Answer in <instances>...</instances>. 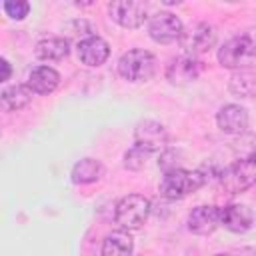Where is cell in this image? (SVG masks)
<instances>
[{"label": "cell", "mask_w": 256, "mask_h": 256, "mask_svg": "<svg viewBox=\"0 0 256 256\" xmlns=\"http://www.w3.org/2000/svg\"><path fill=\"white\" fill-rule=\"evenodd\" d=\"M218 60L224 68H256V40H252L250 36H236L228 40L220 48Z\"/></svg>", "instance_id": "6da1fadb"}, {"label": "cell", "mask_w": 256, "mask_h": 256, "mask_svg": "<svg viewBox=\"0 0 256 256\" xmlns=\"http://www.w3.org/2000/svg\"><path fill=\"white\" fill-rule=\"evenodd\" d=\"M156 70V58L148 50H128L118 60V72L128 82H146Z\"/></svg>", "instance_id": "7a4b0ae2"}, {"label": "cell", "mask_w": 256, "mask_h": 256, "mask_svg": "<svg viewBox=\"0 0 256 256\" xmlns=\"http://www.w3.org/2000/svg\"><path fill=\"white\" fill-rule=\"evenodd\" d=\"M204 174L194 170H182V168H174V170H168L160 182V194L170 198V200H176V198H184L188 196L190 192H196L202 184H204Z\"/></svg>", "instance_id": "3957f363"}, {"label": "cell", "mask_w": 256, "mask_h": 256, "mask_svg": "<svg viewBox=\"0 0 256 256\" xmlns=\"http://www.w3.org/2000/svg\"><path fill=\"white\" fill-rule=\"evenodd\" d=\"M256 182V158L242 156L220 172V184L230 194H238Z\"/></svg>", "instance_id": "277c9868"}, {"label": "cell", "mask_w": 256, "mask_h": 256, "mask_svg": "<svg viewBox=\"0 0 256 256\" xmlns=\"http://www.w3.org/2000/svg\"><path fill=\"white\" fill-rule=\"evenodd\" d=\"M148 212H150V200L148 198H144L140 194H128L118 202L114 218L122 228L136 230L146 222Z\"/></svg>", "instance_id": "5b68a950"}, {"label": "cell", "mask_w": 256, "mask_h": 256, "mask_svg": "<svg viewBox=\"0 0 256 256\" xmlns=\"http://www.w3.org/2000/svg\"><path fill=\"white\" fill-rule=\"evenodd\" d=\"M214 42H216V32H214V28H212L210 24H206V22H198V24L190 26V28L184 30L182 36H180L182 48H184L188 54H192V56L202 54V52H208V50L214 46Z\"/></svg>", "instance_id": "8992f818"}, {"label": "cell", "mask_w": 256, "mask_h": 256, "mask_svg": "<svg viewBox=\"0 0 256 256\" xmlns=\"http://www.w3.org/2000/svg\"><path fill=\"white\" fill-rule=\"evenodd\" d=\"M148 32H150L152 40H156L160 44H168V42L180 40L184 28H182L180 18L174 16L172 12H158L150 18Z\"/></svg>", "instance_id": "52a82bcc"}, {"label": "cell", "mask_w": 256, "mask_h": 256, "mask_svg": "<svg viewBox=\"0 0 256 256\" xmlns=\"http://www.w3.org/2000/svg\"><path fill=\"white\" fill-rule=\"evenodd\" d=\"M108 12L112 20H116L124 28H138L146 20V4L134 0H116L108 4Z\"/></svg>", "instance_id": "ba28073f"}, {"label": "cell", "mask_w": 256, "mask_h": 256, "mask_svg": "<svg viewBox=\"0 0 256 256\" xmlns=\"http://www.w3.org/2000/svg\"><path fill=\"white\" fill-rule=\"evenodd\" d=\"M134 140L138 148L146 150L148 154L152 152H158L160 148H164L166 144V130L160 122H154V120H144L136 126V132H134Z\"/></svg>", "instance_id": "9c48e42d"}, {"label": "cell", "mask_w": 256, "mask_h": 256, "mask_svg": "<svg viewBox=\"0 0 256 256\" xmlns=\"http://www.w3.org/2000/svg\"><path fill=\"white\" fill-rule=\"evenodd\" d=\"M218 128L226 134H242L248 126V112L238 104H226L216 116Z\"/></svg>", "instance_id": "30bf717a"}, {"label": "cell", "mask_w": 256, "mask_h": 256, "mask_svg": "<svg viewBox=\"0 0 256 256\" xmlns=\"http://www.w3.org/2000/svg\"><path fill=\"white\" fill-rule=\"evenodd\" d=\"M110 54V46L100 36H88L78 42V58L86 66H100L106 62Z\"/></svg>", "instance_id": "8fae6325"}, {"label": "cell", "mask_w": 256, "mask_h": 256, "mask_svg": "<svg viewBox=\"0 0 256 256\" xmlns=\"http://www.w3.org/2000/svg\"><path fill=\"white\" fill-rule=\"evenodd\" d=\"M198 74H200V62H196L192 56H180L172 60L166 68V78L178 86L194 82Z\"/></svg>", "instance_id": "7c38bea8"}, {"label": "cell", "mask_w": 256, "mask_h": 256, "mask_svg": "<svg viewBox=\"0 0 256 256\" xmlns=\"http://www.w3.org/2000/svg\"><path fill=\"white\" fill-rule=\"evenodd\" d=\"M220 224V208L216 206H198L188 216V228L194 234H210Z\"/></svg>", "instance_id": "4fadbf2b"}, {"label": "cell", "mask_w": 256, "mask_h": 256, "mask_svg": "<svg viewBox=\"0 0 256 256\" xmlns=\"http://www.w3.org/2000/svg\"><path fill=\"white\" fill-rule=\"evenodd\" d=\"M220 224H224L230 232H246L252 226V212L248 206L230 204L220 208Z\"/></svg>", "instance_id": "5bb4252c"}, {"label": "cell", "mask_w": 256, "mask_h": 256, "mask_svg": "<svg viewBox=\"0 0 256 256\" xmlns=\"http://www.w3.org/2000/svg\"><path fill=\"white\" fill-rule=\"evenodd\" d=\"M60 82V76L50 66H38L28 76V88L36 94H50Z\"/></svg>", "instance_id": "9a60e30c"}, {"label": "cell", "mask_w": 256, "mask_h": 256, "mask_svg": "<svg viewBox=\"0 0 256 256\" xmlns=\"http://www.w3.org/2000/svg\"><path fill=\"white\" fill-rule=\"evenodd\" d=\"M36 56L40 60H62L70 52V44L64 38H44L36 44Z\"/></svg>", "instance_id": "2e32d148"}, {"label": "cell", "mask_w": 256, "mask_h": 256, "mask_svg": "<svg viewBox=\"0 0 256 256\" xmlns=\"http://www.w3.org/2000/svg\"><path fill=\"white\" fill-rule=\"evenodd\" d=\"M0 100H2L4 110H20L32 100V90L28 86H22V84L8 86V88H4Z\"/></svg>", "instance_id": "e0dca14e"}, {"label": "cell", "mask_w": 256, "mask_h": 256, "mask_svg": "<svg viewBox=\"0 0 256 256\" xmlns=\"http://www.w3.org/2000/svg\"><path fill=\"white\" fill-rule=\"evenodd\" d=\"M102 174V164L94 158H84L80 162L74 164L72 168V180L76 184H90V182H96Z\"/></svg>", "instance_id": "ac0fdd59"}, {"label": "cell", "mask_w": 256, "mask_h": 256, "mask_svg": "<svg viewBox=\"0 0 256 256\" xmlns=\"http://www.w3.org/2000/svg\"><path fill=\"white\" fill-rule=\"evenodd\" d=\"M132 238L126 232H112L102 244V256H130Z\"/></svg>", "instance_id": "d6986e66"}, {"label": "cell", "mask_w": 256, "mask_h": 256, "mask_svg": "<svg viewBox=\"0 0 256 256\" xmlns=\"http://www.w3.org/2000/svg\"><path fill=\"white\" fill-rule=\"evenodd\" d=\"M230 90L238 96H252L256 92V72L252 70H240L230 78Z\"/></svg>", "instance_id": "ffe728a7"}, {"label": "cell", "mask_w": 256, "mask_h": 256, "mask_svg": "<svg viewBox=\"0 0 256 256\" xmlns=\"http://www.w3.org/2000/svg\"><path fill=\"white\" fill-rule=\"evenodd\" d=\"M150 154L146 150H142L138 146H132V150H128L126 156H124V166L130 168V170H138V168H142L146 164V158Z\"/></svg>", "instance_id": "44dd1931"}, {"label": "cell", "mask_w": 256, "mask_h": 256, "mask_svg": "<svg viewBox=\"0 0 256 256\" xmlns=\"http://www.w3.org/2000/svg\"><path fill=\"white\" fill-rule=\"evenodd\" d=\"M30 10V4L24 0H16V2H4V12L14 18V20H22Z\"/></svg>", "instance_id": "7402d4cb"}, {"label": "cell", "mask_w": 256, "mask_h": 256, "mask_svg": "<svg viewBox=\"0 0 256 256\" xmlns=\"http://www.w3.org/2000/svg\"><path fill=\"white\" fill-rule=\"evenodd\" d=\"M0 66H2V78H0V80L4 82V80L10 78V64H8V60L2 58V60H0Z\"/></svg>", "instance_id": "603a6c76"}, {"label": "cell", "mask_w": 256, "mask_h": 256, "mask_svg": "<svg viewBox=\"0 0 256 256\" xmlns=\"http://www.w3.org/2000/svg\"><path fill=\"white\" fill-rule=\"evenodd\" d=\"M238 256H256V248H252V246L242 248V250L238 252Z\"/></svg>", "instance_id": "cb8c5ba5"}, {"label": "cell", "mask_w": 256, "mask_h": 256, "mask_svg": "<svg viewBox=\"0 0 256 256\" xmlns=\"http://www.w3.org/2000/svg\"><path fill=\"white\" fill-rule=\"evenodd\" d=\"M250 140H252V142H254V144H252V146H250V150H248V152H246V154H244V156H252V158H256V136H252V138H250Z\"/></svg>", "instance_id": "d4e9b609"}, {"label": "cell", "mask_w": 256, "mask_h": 256, "mask_svg": "<svg viewBox=\"0 0 256 256\" xmlns=\"http://www.w3.org/2000/svg\"><path fill=\"white\" fill-rule=\"evenodd\" d=\"M216 256H228V254H216Z\"/></svg>", "instance_id": "484cf974"}]
</instances>
